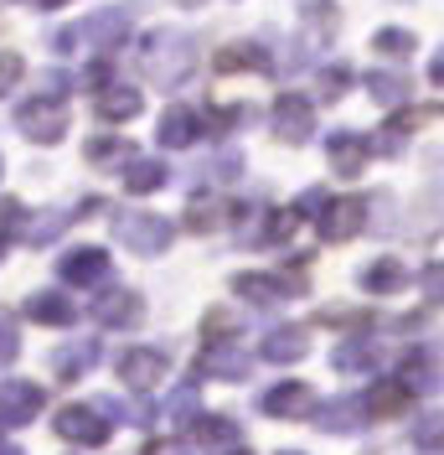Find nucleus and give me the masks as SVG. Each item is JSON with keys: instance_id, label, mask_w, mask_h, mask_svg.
<instances>
[{"instance_id": "nucleus-1", "label": "nucleus", "mask_w": 444, "mask_h": 455, "mask_svg": "<svg viewBox=\"0 0 444 455\" xmlns=\"http://www.w3.org/2000/svg\"><path fill=\"white\" fill-rule=\"evenodd\" d=\"M139 62H145L150 84L181 88L196 73V36H192V31H181V27L150 31V36H145V52H139Z\"/></svg>"}, {"instance_id": "nucleus-2", "label": "nucleus", "mask_w": 444, "mask_h": 455, "mask_svg": "<svg viewBox=\"0 0 444 455\" xmlns=\"http://www.w3.org/2000/svg\"><path fill=\"white\" fill-rule=\"evenodd\" d=\"M114 233L124 238V249H135V254L155 259L170 249V238H176V228L166 218H155V212H119L114 218Z\"/></svg>"}, {"instance_id": "nucleus-3", "label": "nucleus", "mask_w": 444, "mask_h": 455, "mask_svg": "<svg viewBox=\"0 0 444 455\" xmlns=\"http://www.w3.org/2000/svg\"><path fill=\"white\" fill-rule=\"evenodd\" d=\"M52 429L73 445H104L109 440V414L99 403H67V409H57Z\"/></svg>"}, {"instance_id": "nucleus-4", "label": "nucleus", "mask_w": 444, "mask_h": 455, "mask_svg": "<svg viewBox=\"0 0 444 455\" xmlns=\"http://www.w3.org/2000/svg\"><path fill=\"white\" fill-rule=\"evenodd\" d=\"M16 130L27 135V140L36 145H57L62 135H67V114H62V99H31V104H21V114H16Z\"/></svg>"}, {"instance_id": "nucleus-5", "label": "nucleus", "mask_w": 444, "mask_h": 455, "mask_svg": "<svg viewBox=\"0 0 444 455\" xmlns=\"http://www.w3.org/2000/svg\"><path fill=\"white\" fill-rule=\"evenodd\" d=\"M93 321L99 326H139L145 321V300H139L130 284H104L99 295H93Z\"/></svg>"}, {"instance_id": "nucleus-6", "label": "nucleus", "mask_w": 444, "mask_h": 455, "mask_svg": "<svg viewBox=\"0 0 444 455\" xmlns=\"http://www.w3.org/2000/svg\"><path fill=\"white\" fill-rule=\"evenodd\" d=\"M269 124H274V135L284 145H305L310 135H315V109H310L305 93H284L274 104V119H269Z\"/></svg>"}, {"instance_id": "nucleus-7", "label": "nucleus", "mask_w": 444, "mask_h": 455, "mask_svg": "<svg viewBox=\"0 0 444 455\" xmlns=\"http://www.w3.org/2000/svg\"><path fill=\"white\" fill-rule=\"evenodd\" d=\"M233 290L253 300V306H279V300H289V295H305L310 284L300 275H238Z\"/></svg>"}, {"instance_id": "nucleus-8", "label": "nucleus", "mask_w": 444, "mask_h": 455, "mask_svg": "<svg viewBox=\"0 0 444 455\" xmlns=\"http://www.w3.org/2000/svg\"><path fill=\"white\" fill-rule=\"evenodd\" d=\"M361 223H367V197H331L326 212H321V238L326 243H346L357 238Z\"/></svg>"}, {"instance_id": "nucleus-9", "label": "nucleus", "mask_w": 444, "mask_h": 455, "mask_svg": "<svg viewBox=\"0 0 444 455\" xmlns=\"http://www.w3.org/2000/svg\"><path fill=\"white\" fill-rule=\"evenodd\" d=\"M36 409H42V388H36V383H27V378H5V383H0V425L5 429L31 425Z\"/></svg>"}, {"instance_id": "nucleus-10", "label": "nucleus", "mask_w": 444, "mask_h": 455, "mask_svg": "<svg viewBox=\"0 0 444 455\" xmlns=\"http://www.w3.org/2000/svg\"><path fill=\"white\" fill-rule=\"evenodd\" d=\"M315 425L326 429V435H352V429H361L372 414H367V398H326V403H315V414H310Z\"/></svg>"}, {"instance_id": "nucleus-11", "label": "nucleus", "mask_w": 444, "mask_h": 455, "mask_svg": "<svg viewBox=\"0 0 444 455\" xmlns=\"http://www.w3.org/2000/svg\"><path fill=\"white\" fill-rule=\"evenodd\" d=\"M78 31H83L88 47H99V52H114V47L130 36V11H124V5H104V11H93V16H88Z\"/></svg>"}, {"instance_id": "nucleus-12", "label": "nucleus", "mask_w": 444, "mask_h": 455, "mask_svg": "<svg viewBox=\"0 0 444 455\" xmlns=\"http://www.w3.org/2000/svg\"><path fill=\"white\" fill-rule=\"evenodd\" d=\"M161 378H166V352L161 347H130L119 357V383H130V388H155Z\"/></svg>"}, {"instance_id": "nucleus-13", "label": "nucleus", "mask_w": 444, "mask_h": 455, "mask_svg": "<svg viewBox=\"0 0 444 455\" xmlns=\"http://www.w3.org/2000/svg\"><path fill=\"white\" fill-rule=\"evenodd\" d=\"M57 280L78 284V290H93V284L109 280V254L104 249H73V254L57 264Z\"/></svg>"}, {"instance_id": "nucleus-14", "label": "nucleus", "mask_w": 444, "mask_h": 455, "mask_svg": "<svg viewBox=\"0 0 444 455\" xmlns=\"http://www.w3.org/2000/svg\"><path fill=\"white\" fill-rule=\"evenodd\" d=\"M264 414H269V419H310V414H315L310 383H274V388L264 394Z\"/></svg>"}, {"instance_id": "nucleus-15", "label": "nucleus", "mask_w": 444, "mask_h": 455, "mask_svg": "<svg viewBox=\"0 0 444 455\" xmlns=\"http://www.w3.org/2000/svg\"><path fill=\"white\" fill-rule=\"evenodd\" d=\"M93 363H99V337H73L52 352V378L78 383L83 372H93Z\"/></svg>"}, {"instance_id": "nucleus-16", "label": "nucleus", "mask_w": 444, "mask_h": 455, "mask_svg": "<svg viewBox=\"0 0 444 455\" xmlns=\"http://www.w3.org/2000/svg\"><path fill=\"white\" fill-rule=\"evenodd\" d=\"M377 363H383V341L372 337V331L346 337V341L331 352V368H336V372H372Z\"/></svg>"}, {"instance_id": "nucleus-17", "label": "nucleus", "mask_w": 444, "mask_h": 455, "mask_svg": "<svg viewBox=\"0 0 444 455\" xmlns=\"http://www.w3.org/2000/svg\"><path fill=\"white\" fill-rule=\"evenodd\" d=\"M139 104H145V93L130 84H104L99 93H93V114L99 119H109V124H124V119H135Z\"/></svg>"}, {"instance_id": "nucleus-18", "label": "nucleus", "mask_w": 444, "mask_h": 455, "mask_svg": "<svg viewBox=\"0 0 444 455\" xmlns=\"http://www.w3.org/2000/svg\"><path fill=\"white\" fill-rule=\"evenodd\" d=\"M398 378L408 383V394H440L444 388V363L434 352H408L398 363Z\"/></svg>"}, {"instance_id": "nucleus-19", "label": "nucleus", "mask_w": 444, "mask_h": 455, "mask_svg": "<svg viewBox=\"0 0 444 455\" xmlns=\"http://www.w3.org/2000/svg\"><path fill=\"white\" fill-rule=\"evenodd\" d=\"M326 150H331V166H336V176H361V166H367V156H372V140H367V135H352V130H336Z\"/></svg>"}, {"instance_id": "nucleus-20", "label": "nucleus", "mask_w": 444, "mask_h": 455, "mask_svg": "<svg viewBox=\"0 0 444 455\" xmlns=\"http://www.w3.org/2000/svg\"><path fill=\"white\" fill-rule=\"evenodd\" d=\"M192 445L196 451L222 455V451H233V445H243V435H238L233 419H222V414H202V419L192 425Z\"/></svg>"}, {"instance_id": "nucleus-21", "label": "nucleus", "mask_w": 444, "mask_h": 455, "mask_svg": "<svg viewBox=\"0 0 444 455\" xmlns=\"http://www.w3.org/2000/svg\"><path fill=\"white\" fill-rule=\"evenodd\" d=\"M202 135V119H196V109H166L161 114V124H155V140L166 145V150H186V145Z\"/></svg>"}, {"instance_id": "nucleus-22", "label": "nucleus", "mask_w": 444, "mask_h": 455, "mask_svg": "<svg viewBox=\"0 0 444 455\" xmlns=\"http://www.w3.org/2000/svg\"><path fill=\"white\" fill-rule=\"evenodd\" d=\"M305 352H310V337L300 326H279V331H269L264 347H258V357H264V363H279V368H284V363H300Z\"/></svg>"}, {"instance_id": "nucleus-23", "label": "nucleus", "mask_w": 444, "mask_h": 455, "mask_svg": "<svg viewBox=\"0 0 444 455\" xmlns=\"http://www.w3.org/2000/svg\"><path fill=\"white\" fill-rule=\"evenodd\" d=\"M27 315L42 321V326H73V321H78L73 300H67L62 290H36V295H27Z\"/></svg>"}, {"instance_id": "nucleus-24", "label": "nucleus", "mask_w": 444, "mask_h": 455, "mask_svg": "<svg viewBox=\"0 0 444 455\" xmlns=\"http://www.w3.org/2000/svg\"><path fill=\"white\" fill-rule=\"evenodd\" d=\"M212 68L218 73H269V52L258 42H233V47H222L212 57Z\"/></svg>"}, {"instance_id": "nucleus-25", "label": "nucleus", "mask_w": 444, "mask_h": 455, "mask_svg": "<svg viewBox=\"0 0 444 455\" xmlns=\"http://www.w3.org/2000/svg\"><path fill=\"white\" fill-rule=\"evenodd\" d=\"M357 280H361V290H367V295H398V290L408 284V269H403L398 259H372Z\"/></svg>"}, {"instance_id": "nucleus-26", "label": "nucleus", "mask_w": 444, "mask_h": 455, "mask_svg": "<svg viewBox=\"0 0 444 455\" xmlns=\"http://www.w3.org/2000/svg\"><path fill=\"white\" fill-rule=\"evenodd\" d=\"M166 181V161H155V156H130V166H124V187L135 192V197H145V192H155Z\"/></svg>"}, {"instance_id": "nucleus-27", "label": "nucleus", "mask_w": 444, "mask_h": 455, "mask_svg": "<svg viewBox=\"0 0 444 455\" xmlns=\"http://www.w3.org/2000/svg\"><path fill=\"white\" fill-rule=\"evenodd\" d=\"M207 372L212 378H249V357L238 352V347H227V341H207Z\"/></svg>"}, {"instance_id": "nucleus-28", "label": "nucleus", "mask_w": 444, "mask_h": 455, "mask_svg": "<svg viewBox=\"0 0 444 455\" xmlns=\"http://www.w3.org/2000/svg\"><path fill=\"white\" fill-rule=\"evenodd\" d=\"M403 403H408V383L392 378V383H377V388L367 394V414H372V419H392V414H403Z\"/></svg>"}, {"instance_id": "nucleus-29", "label": "nucleus", "mask_w": 444, "mask_h": 455, "mask_svg": "<svg viewBox=\"0 0 444 455\" xmlns=\"http://www.w3.org/2000/svg\"><path fill=\"white\" fill-rule=\"evenodd\" d=\"M367 93H372L383 109H398V104H408L414 84H408L403 73H367Z\"/></svg>"}, {"instance_id": "nucleus-30", "label": "nucleus", "mask_w": 444, "mask_h": 455, "mask_svg": "<svg viewBox=\"0 0 444 455\" xmlns=\"http://www.w3.org/2000/svg\"><path fill=\"white\" fill-rule=\"evenodd\" d=\"M414 445L424 455H444V409H429L414 419Z\"/></svg>"}, {"instance_id": "nucleus-31", "label": "nucleus", "mask_w": 444, "mask_h": 455, "mask_svg": "<svg viewBox=\"0 0 444 455\" xmlns=\"http://www.w3.org/2000/svg\"><path fill=\"white\" fill-rule=\"evenodd\" d=\"M300 228V212L295 207H284V212H269L264 228H258V243H289V233Z\"/></svg>"}, {"instance_id": "nucleus-32", "label": "nucleus", "mask_w": 444, "mask_h": 455, "mask_svg": "<svg viewBox=\"0 0 444 455\" xmlns=\"http://www.w3.org/2000/svg\"><path fill=\"white\" fill-rule=\"evenodd\" d=\"M408 130H414V119H388V124L372 135V150H377V156H398V150L408 145Z\"/></svg>"}, {"instance_id": "nucleus-33", "label": "nucleus", "mask_w": 444, "mask_h": 455, "mask_svg": "<svg viewBox=\"0 0 444 455\" xmlns=\"http://www.w3.org/2000/svg\"><path fill=\"white\" fill-rule=\"evenodd\" d=\"M372 47H377L383 57H408L418 47V36L414 31H403V27H383L377 36H372Z\"/></svg>"}, {"instance_id": "nucleus-34", "label": "nucleus", "mask_w": 444, "mask_h": 455, "mask_svg": "<svg viewBox=\"0 0 444 455\" xmlns=\"http://www.w3.org/2000/svg\"><path fill=\"white\" fill-rule=\"evenodd\" d=\"M124 156H135V145H130V140H114V135H104V140L88 145V161H93V166H119Z\"/></svg>"}, {"instance_id": "nucleus-35", "label": "nucleus", "mask_w": 444, "mask_h": 455, "mask_svg": "<svg viewBox=\"0 0 444 455\" xmlns=\"http://www.w3.org/2000/svg\"><path fill=\"white\" fill-rule=\"evenodd\" d=\"M418 290H424V300H429V306H444V259L424 264V275H418Z\"/></svg>"}, {"instance_id": "nucleus-36", "label": "nucleus", "mask_w": 444, "mask_h": 455, "mask_svg": "<svg viewBox=\"0 0 444 455\" xmlns=\"http://www.w3.org/2000/svg\"><path fill=\"white\" fill-rule=\"evenodd\" d=\"M218 218H222V207H218L212 197H196L192 207H186V228H192V233H207Z\"/></svg>"}, {"instance_id": "nucleus-37", "label": "nucleus", "mask_w": 444, "mask_h": 455, "mask_svg": "<svg viewBox=\"0 0 444 455\" xmlns=\"http://www.w3.org/2000/svg\"><path fill=\"white\" fill-rule=\"evenodd\" d=\"M346 88H352V68H346V62H336V68L321 73V93H326V99H341Z\"/></svg>"}, {"instance_id": "nucleus-38", "label": "nucleus", "mask_w": 444, "mask_h": 455, "mask_svg": "<svg viewBox=\"0 0 444 455\" xmlns=\"http://www.w3.org/2000/svg\"><path fill=\"white\" fill-rule=\"evenodd\" d=\"M166 409H170V419H196V383H181Z\"/></svg>"}, {"instance_id": "nucleus-39", "label": "nucleus", "mask_w": 444, "mask_h": 455, "mask_svg": "<svg viewBox=\"0 0 444 455\" xmlns=\"http://www.w3.org/2000/svg\"><path fill=\"white\" fill-rule=\"evenodd\" d=\"M21 73H27V62H21L16 52H5V57H0V99H5L11 88L21 84Z\"/></svg>"}, {"instance_id": "nucleus-40", "label": "nucleus", "mask_w": 444, "mask_h": 455, "mask_svg": "<svg viewBox=\"0 0 444 455\" xmlns=\"http://www.w3.org/2000/svg\"><path fill=\"white\" fill-rule=\"evenodd\" d=\"M16 352H21V331H16V321H11V315L0 311V363H11Z\"/></svg>"}, {"instance_id": "nucleus-41", "label": "nucleus", "mask_w": 444, "mask_h": 455, "mask_svg": "<svg viewBox=\"0 0 444 455\" xmlns=\"http://www.w3.org/2000/svg\"><path fill=\"white\" fill-rule=\"evenodd\" d=\"M326 192H321V187H305V192H300V202H295V212H300V218H321V212H326Z\"/></svg>"}, {"instance_id": "nucleus-42", "label": "nucleus", "mask_w": 444, "mask_h": 455, "mask_svg": "<svg viewBox=\"0 0 444 455\" xmlns=\"http://www.w3.org/2000/svg\"><path fill=\"white\" fill-rule=\"evenodd\" d=\"M202 337H207V341H227V337H233V315H227V311H212L207 321H202Z\"/></svg>"}, {"instance_id": "nucleus-43", "label": "nucleus", "mask_w": 444, "mask_h": 455, "mask_svg": "<svg viewBox=\"0 0 444 455\" xmlns=\"http://www.w3.org/2000/svg\"><path fill=\"white\" fill-rule=\"evenodd\" d=\"M62 223H67L62 212H47V218H36V228H31L27 238H31V243H52V233H57Z\"/></svg>"}, {"instance_id": "nucleus-44", "label": "nucleus", "mask_w": 444, "mask_h": 455, "mask_svg": "<svg viewBox=\"0 0 444 455\" xmlns=\"http://www.w3.org/2000/svg\"><path fill=\"white\" fill-rule=\"evenodd\" d=\"M109 73H114L109 62H93V68H88V73H83V84H88V88H93V93H99V88H104V84H114Z\"/></svg>"}, {"instance_id": "nucleus-45", "label": "nucleus", "mask_w": 444, "mask_h": 455, "mask_svg": "<svg viewBox=\"0 0 444 455\" xmlns=\"http://www.w3.org/2000/svg\"><path fill=\"white\" fill-rule=\"evenodd\" d=\"M238 171H243V161H238V156L227 150V156H222L218 166H207V176H222V181H227V176H238Z\"/></svg>"}, {"instance_id": "nucleus-46", "label": "nucleus", "mask_w": 444, "mask_h": 455, "mask_svg": "<svg viewBox=\"0 0 444 455\" xmlns=\"http://www.w3.org/2000/svg\"><path fill=\"white\" fill-rule=\"evenodd\" d=\"M429 84H434V88H444V47H440L434 57H429Z\"/></svg>"}, {"instance_id": "nucleus-47", "label": "nucleus", "mask_w": 444, "mask_h": 455, "mask_svg": "<svg viewBox=\"0 0 444 455\" xmlns=\"http://www.w3.org/2000/svg\"><path fill=\"white\" fill-rule=\"evenodd\" d=\"M21 218H27V212H21L16 202H5V207H0V223H5V228H21Z\"/></svg>"}, {"instance_id": "nucleus-48", "label": "nucleus", "mask_w": 444, "mask_h": 455, "mask_svg": "<svg viewBox=\"0 0 444 455\" xmlns=\"http://www.w3.org/2000/svg\"><path fill=\"white\" fill-rule=\"evenodd\" d=\"M150 455H186V451H166V440H161V445H155Z\"/></svg>"}, {"instance_id": "nucleus-49", "label": "nucleus", "mask_w": 444, "mask_h": 455, "mask_svg": "<svg viewBox=\"0 0 444 455\" xmlns=\"http://www.w3.org/2000/svg\"><path fill=\"white\" fill-rule=\"evenodd\" d=\"M222 455H253V451H243V445H233V451H222Z\"/></svg>"}, {"instance_id": "nucleus-50", "label": "nucleus", "mask_w": 444, "mask_h": 455, "mask_svg": "<svg viewBox=\"0 0 444 455\" xmlns=\"http://www.w3.org/2000/svg\"><path fill=\"white\" fill-rule=\"evenodd\" d=\"M42 5H47V11H57V5H67V0H42Z\"/></svg>"}, {"instance_id": "nucleus-51", "label": "nucleus", "mask_w": 444, "mask_h": 455, "mask_svg": "<svg viewBox=\"0 0 444 455\" xmlns=\"http://www.w3.org/2000/svg\"><path fill=\"white\" fill-rule=\"evenodd\" d=\"M0 455H21V451H16V445H0Z\"/></svg>"}]
</instances>
